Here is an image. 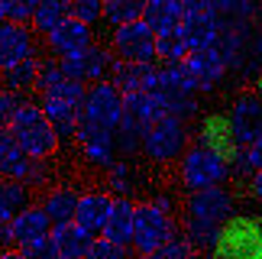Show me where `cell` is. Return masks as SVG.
Listing matches in <instances>:
<instances>
[{
  "label": "cell",
  "mask_w": 262,
  "mask_h": 259,
  "mask_svg": "<svg viewBox=\"0 0 262 259\" xmlns=\"http://www.w3.org/2000/svg\"><path fill=\"white\" fill-rule=\"evenodd\" d=\"M0 23H7V7H4V0H0Z\"/></svg>",
  "instance_id": "bcb514c9"
},
{
  "label": "cell",
  "mask_w": 262,
  "mask_h": 259,
  "mask_svg": "<svg viewBox=\"0 0 262 259\" xmlns=\"http://www.w3.org/2000/svg\"><path fill=\"white\" fill-rule=\"evenodd\" d=\"M136 185H139V175H136L133 162L117 159V162L107 168V188H110V195H114V198H133Z\"/></svg>",
  "instance_id": "4dcf8cb0"
},
{
  "label": "cell",
  "mask_w": 262,
  "mask_h": 259,
  "mask_svg": "<svg viewBox=\"0 0 262 259\" xmlns=\"http://www.w3.org/2000/svg\"><path fill=\"white\" fill-rule=\"evenodd\" d=\"M58 62H62V72L68 78L84 81V84H94V81H107L110 78L114 52H110L107 46L91 42L88 49H81V52H75V55H65V58H58Z\"/></svg>",
  "instance_id": "8fae6325"
},
{
  "label": "cell",
  "mask_w": 262,
  "mask_h": 259,
  "mask_svg": "<svg viewBox=\"0 0 262 259\" xmlns=\"http://www.w3.org/2000/svg\"><path fill=\"white\" fill-rule=\"evenodd\" d=\"M185 68L191 72V78H194V84H198L201 94L220 88V81L227 78V65H224V55L217 52V46H207V49H194V52H188Z\"/></svg>",
  "instance_id": "9a60e30c"
},
{
  "label": "cell",
  "mask_w": 262,
  "mask_h": 259,
  "mask_svg": "<svg viewBox=\"0 0 262 259\" xmlns=\"http://www.w3.org/2000/svg\"><path fill=\"white\" fill-rule=\"evenodd\" d=\"M133 221H136V201L133 198H114V207H110V217L100 236L120 246H133Z\"/></svg>",
  "instance_id": "44dd1931"
},
{
  "label": "cell",
  "mask_w": 262,
  "mask_h": 259,
  "mask_svg": "<svg viewBox=\"0 0 262 259\" xmlns=\"http://www.w3.org/2000/svg\"><path fill=\"white\" fill-rule=\"evenodd\" d=\"M181 19H185L181 0H143V23H149L156 36L181 26Z\"/></svg>",
  "instance_id": "d4e9b609"
},
{
  "label": "cell",
  "mask_w": 262,
  "mask_h": 259,
  "mask_svg": "<svg viewBox=\"0 0 262 259\" xmlns=\"http://www.w3.org/2000/svg\"><path fill=\"white\" fill-rule=\"evenodd\" d=\"M143 16V0H104V23L123 26Z\"/></svg>",
  "instance_id": "836d02e7"
},
{
  "label": "cell",
  "mask_w": 262,
  "mask_h": 259,
  "mask_svg": "<svg viewBox=\"0 0 262 259\" xmlns=\"http://www.w3.org/2000/svg\"><path fill=\"white\" fill-rule=\"evenodd\" d=\"M259 4H262V0H259Z\"/></svg>",
  "instance_id": "681fc988"
},
{
  "label": "cell",
  "mask_w": 262,
  "mask_h": 259,
  "mask_svg": "<svg viewBox=\"0 0 262 259\" xmlns=\"http://www.w3.org/2000/svg\"><path fill=\"white\" fill-rule=\"evenodd\" d=\"M26 55H36V36H33V26L29 23H0V72L10 65H16L19 58Z\"/></svg>",
  "instance_id": "2e32d148"
},
{
  "label": "cell",
  "mask_w": 262,
  "mask_h": 259,
  "mask_svg": "<svg viewBox=\"0 0 262 259\" xmlns=\"http://www.w3.org/2000/svg\"><path fill=\"white\" fill-rule=\"evenodd\" d=\"M78 195L72 185H55V188H49L46 198L39 204L46 207V214H49V221H52V227H62V224H72L75 221V211H78Z\"/></svg>",
  "instance_id": "cb8c5ba5"
},
{
  "label": "cell",
  "mask_w": 262,
  "mask_h": 259,
  "mask_svg": "<svg viewBox=\"0 0 262 259\" xmlns=\"http://www.w3.org/2000/svg\"><path fill=\"white\" fill-rule=\"evenodd\" d=\"M52 240L58 246V253L68 256V259H81L88 250H91V243L97 240V233H91L84 230L81 224H62V227H52Z\"/></svg>",
  "instance_id": "4316f807"
},
{
  "label": "cell",
  "mask_w": 262,
  "mask_h": 259,
  "mask_svg": "<svg viewBox=\"0 0 262 259\" xmlns=\"http://www.w3.org/2000/svg\"><path fill=\"white\" fill-rule=\"evenodd\" d=\"M152 72H156L152 62H123V58H114V65H110V81L123 94H133V91H146Z\"/></svg>",
  "instance_id": "603a6c76"
},
{
  "label": "cell",
  "mask_w": 262,
  "mask_h": 259,
  "mask_svg": "<svg viewBox=\"0 0 262 259\" xmlns=\"http://www.w3.org/2000/svg\"><path fill=\"white\" fill-rule=\"evenodd\" d=\"M230 123L239 146H253L262 139V94H239L230 107Z\"/></svg>",
  "instance_id": "4fadbf2b"
},
{
  "label": "cell",
  "mask_w": 262,
  "mask_h": 259,
  "mask_svg": "<svg viewBox=\"0 0 262 259\" xmlns=\"http://www.w3.org/2000/svg\"><path fill=\"white\" fill-rule=\"evenodd\" d=\"M10 230H13V243L23 246V243H33V240H39V236L52 233V221H49L42 204H29L10 221Z\"/></svg>",
  "instance_id": "d6986e66"
},
{
  "label": "cell",
  "mask_w": 262,
  "mask_h": 259,
  "mask_svg": "<svg viewBox=\"0 0 262 259\" xmlns=\"http://www.w3.org/2000/svg\"><path fill=\"white\" fill-rule=\"evenodd\" d=\"M233 175L230 162H224L217 153H210L207 146H191L185 149L181 156V185L188 191H201V188H210V185H224L227 178Z\"/></svg>",
  "instance_id": "8992f818"
},
{
  "label": "cell",
  "mask_w": 262,
  "mask_h": 259,
  "mask_svg": "<svg viewBox=\"0 0 262 259\" xmlns=\"http://www.w3.org/2000/svg\"><path fill=\"white\" fill-rule=\"evenodd\" d=\"M207 4V13L217 19L220 29H233V26H243V23H256V13H259V0H204Z\"/></svg>",
  "instance_id": "ffe728a7"
},
{
  "label": "cell",
  "mask_w": 262,
  "mask_h": 259,
  "mask_svg": "<svg viewBox=\"0 0 262 259\" xmlns=\"http://www.w3.org/2000/svg\"><path fill=\"white\" fill-rule=\"evenodd\" d=\"M81 120L117 130L120 120H123V91H120L114 81H94L84 94Z\"/></svg>",
  "instance_id": "52a82bcc"
},
{
  "label": "cell",
  "mask_w": 262,
  "mask_h": 259,
  "mask_svg": "<svg viewBox=\"0 0 262 259\" xmlns=\"http://www.w3.org/2000/svg\"><path fill=\"white\" fill-rule=\"evenodd\" d=\"M33 204V188L19 178H0V217L13 221L23 207Z\"/></svg>",
  "instance_id": "83f0119b"
},
{
  "label": "cell",
  "mask_w": 262,
  "mask_h": 259,
  "mask_svg": "<svg viewBox=\"0 0 262 259\" xmlns=\"http://www.w3.org/2000/svg\"><path fill=\"white\" fill-rule=\"evenodd\" d=\"M10 133L23 146V153L33 156V159H55V153L62 149V139H58L55 126L49 123L42 107L33 104V101H26L19 107V114L13 117V123H10Z\"/></svg>",
  "instance_id": "3957f363"
},
{
  "label": "cell",
  "mask_w": 262,
  "mask_h": 259,
  "mask_svg": "<svg viewBox=\"0 0 262 259\" xmlns=\"http://www.w3.org/2000/svg\"><path fill=\"white\" fill-rule=\"evenodd\" d=\"M49 162H52V159H33L29 168H26V175H23V182L29 188H46L49 178H52V165Z\"/></svg>",
  "instance_id": "b9f144b4"
},
{
  "label": "cell",
  "mask_w": 262,
  "mask_h": 259,
  "mask_svg": "<svg viewBox=\"0 0 262 259\" xmlns=\"http://www.w3.org/2000/svg\"><path fill=\"white\" fill-rule=\"evenodd\" d=\"M72 16V7H68V0H39L36 4V13L29 19V26L36 29V33H49V29H55L62 19Z\"/></svg>",
  "instance_id": "f546056e"
},
{
  "label": "cell",
  "mask_w": 262,
  "mask_h": 259,
  "mask_svg": "<svg viewBox=\"0 0 262 259\" xmlns=\"http://www.w3.org/2000/svg\"><path fill=\"white\" fill-rule=\"evenodd\" d=\"M114 207V195L110 191H84L78 198V211H75V224H81L84 230L100 233Z\"/></svg>",
  "instance_id": "ac0fdd59"
},
{
  "label": "cell",
  "mask_w": 262,
  "mask_h": 259,
  "mask_svg": "<svg viewBox=\"0 0 262 259\" xmlns=\"http://www.w3.org/2000/svg\"><path fill=\"white\" fill-rule=\"evenodd\" d=\"M68 7H72V16L88 26L104 19V0H68Z\"/></svg>",
  "instance_id": "8d00e7d4"
},
{
  "label": "cell",
  "mask_w": 262,
  "mask_h": 259,
  "mask_svg": "<svg viewBox=\"0 0 262 259\" xmlns=\"http://www.w3.org/2000/svg\"><path fill=\"white\" fill-rule=\"evenodd\" d=\"M249 191H253V198H256V201L262 204V168L249 175Z\"/></svg>",
  "instance_id": "ee69618b"
},
{
  "label": "cell",
  "mask_w": 262,
  "mask_h": 259,
  "mask_svg": "<svg viewBox=\"0 0 262 259\" xmlns=\"http://www.w3.org/2000/svg\"><path fill=\"white\" fill-rule=\"evenodd\" d=\"M0 259H29L23 250H13V246H10V250H0Z\"/></svg>",
  "instance_id": "f6af8a7d"
},
{
  "label": "cell",
  "mask_w": 262,
  "mask_h": 259,
  "mask_svg": "<svg viewBox=\"0 0 262 259\" xmlns=\"http://www.w3.org/2000/svg\"><path fill=\"white\" fill-rule=\"evenodd\" d=\"M39 107H42V114L49 117V123L55 126V133H58L62 143L75 139V130L81 123V107L65 101V97H55V94H39Z\"/></svg>",
  "instance_id": "e0dca14e"
},
{
  "label": "cell",
  "mask_w": 262,
  "mask_h": 259,
  "mask_svg": "<svg viewBox=\"0 0 262 259\" xmlns=\"http://www.w3.org/2000/svg\"><path fill=\"white\" fill-rule=\"evenodd\" d=\"M185 149H188V126L181 117H172V114L156 120L143 136V156L156 165L175 162V159L185 156Z\"/></svg>",
  "instance_id": "5b68a950"
},
{
  "label": "cell",
  "mask_w": 262,
  "mask_h": 259,
  "mask_svg": "<svg viewBox=\"0 0 262 259\" xmlns=\"http://www.w3.org/2000/svg\"><path fill=\"white\" fill-rule=\"evenodd\" d=\"M91 42H94V26H88V23H81V19H75V16L62 19L55 29L46 33V46H49V52L55 58L75 55V52H81V49H88Z\"/></svg>",
  "instance_id": "5bb4252c"
},
{
  "label": "cell",
  "mask_w": 262,
  "mask_h": 259,
  "mask_svg": "<svg viewBox=\"0 0 262 259\" xmlns=\"http://www.w3.org/2000/svg\"><path fill=\"white\" fill-rule=\"evenodd\" d=\"M188 39L181 33V26L175 29H165V33L156 36V58H162V62H185L188 58Z\"/></svg>",
  "instance_id": "1f68e13d"
},
{
  "label": "cell",
  "mask_w": 262,
  "mask_h": 259,
  "mask_svg": "<svg viewBox=\"0 0 262 259\" xmlns=\"http://www.w3.org/2000/svg\"><path fill=\"white\" fill-rule=\"evenodd\" d=\"M81 259H126V246L107 240V236H100V240L91 243V250H88Z\"/></svg>",
  "instance_id": "ab89813d"
},
{
  "label": "cell",
  "mask_w": 262,
  "mask_h": 259,
  "mask_svg": "<svg viewBox=\"0 0 262 259\" xmlns=\"http://www.w3.org/2000/svg\"><path fill=\"white\" fill-rule=\"evenodd\" d=\"M110 49L123 62H152L156 58V33L149 29V23H143V16L129 19L123 26H114Z\"/></svg>",
  "instance_id": "ba28073f"
},
{
  "label": "cell",
  "mask_w": 262,
  "mask_h": 259,
  "mask_svg": "<svg viewBox=\"0 0 262 259\" xmlns=\"http://www.w3.org/2000/svg\"><path fill=\"white\" fill-rule=\"evenodd\" d=\"M230 168H233L236 175H246V178L253 175V172H259V168H262V139L253 143V146L239 149V156L233 159V165H230Z\"/></svg>",
  "instance_id": "d590c367"
},
{
  "label": "cell",
  "mask_w": 262,
  "mask_h": 259,
  "mask_svg": "<svg viewBox=\"0 0 262 259\" xmlns=\"http://www.w3.org/2000/svg\"><path fill=\"white\" fill-rule=\"evenodd\" d=\"M172 236H178V227L172 214L162 211L156 201L136 204V221H133V250L139 256L156 253L159 246H165Z\"/></svg>",
  "instance_id": "277c9868"
},
{
  "label": "cell",
  "mask_w": 262,
  "mask_h": 259,
  "mask_svg": "<svg viewBox=\"0 0 262 259\" xmlns=\"http://www.w3.org/2000/svg\"><path fill=\"white\" fill-rule=\"evenodd\" d=\"M198 146H207L210 153H217L230 165H233V159L239 156V149H243L236 133H233L230 114H207L198 126Z\"/></svg>",
  "instance_id": "7c38bea8"
},
{
  "label": "cell",
  "mask_w": 262,
  "mask_h": 259,
  "mask_svg": "<svg viewBox=\"0 0 262 259\" xmlns=\"http://www.w3.org/2000/svg\"><path fill=\"white\" fill-rule=\"evenodd\" d=\"M16 250H23L29 259H58L62 256L58 246H55V240H52V233L39 236V240H33V243H23V246H16Z\"/></svg>",
  "instance_id": "60d3db41"
},
{
  "label": "cell",
  "mask_w": 262,
  "mask_h": 259,
  "mask_svg": "<svg viewBox=\"0 0 262 259\" xmlns=\"http://www.w3.org/2000/svg\"><path fill=\"white\" fill-rule=\"evenodd\" d=\"M4 78V88L7 91H16V94H29V91H36V75H39V58L36 55H26V58H19L16 65H10L0 72Z\"/></svg>",
  "instance_id": "f1b7e54d"
},
{
  "label": "cell",
  "mask_w": 262,
  "mask_h": 259,
  "mask_svg": "<svg viewBox=\"0 0 262 259\" xmlns=\"http://www.w3.org/2000/svg\"><path fill=\"white\" fill-rule=\"evenodd\" d=\"M146 259H194V246L185 236H172L165 246H159L156 253H149Z\"/></svg>",
  "instance_id": "74e56055"
},
{
  "label": "cell",
  "mask_w": 262,
  "mask_h": 259,
  "mask_svg": "<svg viewBox=\"0 0 262 259\" xmlns=\"http://www.w3.org/2000/svg\"><path fill=\"white\" fill-rule=\"evenodd\" d=\"M10 246H16L13 243V230H10V221L0 217V250H10Z\"/></svg>",
  "instance_id": "7bdbcfd3"
},
{
  "label": "cell",
  "mask_w": 262,
  "mask_h": 259,
  "mask_svg": "<svg viewBox=\"0 0 262 259\" xmlns=\"http://www.w3.org/2000/svg\"><path fill=\"white\" fill-rule=\"evenodd\" d=\"M114 136H117V149H120V156H136L139 149H143V136H146V126L133 120V117H126L123 114V120H120V126L114 130Z\"/></svg>",
  "instance_id": "d6a6232c"
},
{
  "label": "cell",
  "mask_w": 262,
  "mask_h": 259,
  "mask_svg": "<svg viewBox=\"0 0 262 259\" xmlns=\"http://www.w3.org/2000/svg\"><path fill=\"white\" fill-rule=\"evenodd\" d=\"M207 259H262V214H233L220 227Z\"/></svg>",
  "instance_id": "7a4b0ae2"
},
{
  "label": "cell",
  "mask_w": 262,
  "mask_h": 259,
  "mask_svg": "<svg viewBox=\"0 0 262 259\" xmlns=\"http://www.w3.org/2000/svg\"><path fill=\"white\" fill-rule=\"evenodd\" d=\"M181 33H185V39H188V49L194 52V49H207V46L217 42L220 26H217V19L210 16L207 7H204V10H194V13H185V19H181Z\"/></svg>",
  "instance_id": "7402d4cb"
},
{
  "label": "cell",
  "mask_w": 262,
  "mask_h": 259,
  "mask_svg": "<svg viewBox=\"0 0 262 259\" xmlns=\"http://www.w3.org/2000/svg\"><path fill=\"white\" fill-rule=\"evenodd\" d=\"M58 259H68V256H58Z\"/></svg>",
  "instance_id": "c3c4849f"
},
{
  "label": "cell",
  "mask_w": 262,
  "mask_h": 259,
  "mask_svg": "<svg viewBox=\"0 0 262 259\" xmlns=\"http://www.w3.org/2000/svg\"><path fill=\"white\" fill-rule=\"evenodd\" d=\"M233 207H236V201H233V195H230L224 185H210V188H201V191L188 195L185 217H194V221L224 227L230 217H233Z\"/></svg>",
  "instance_id": "30bf717a"
},
{
  "label": "cell",
  "mask_w": 262,
  "mask_h": 259,
  "mask_svg": "<svg viewBox=\"0 0 262 259\" xmlns=\"http://www.w3.org/2000/svg\"><path fill=\"white\" fill-rule=\"evenodd\" d=\"M256 91L262 94V72H259V78H256Z\"/></svg>",
  "instance_id": "7dc6e473"
},
{
  "label": "cell",
  "mask_w": 262,
  "mask_h": 259,
  "mask_svg": "<svg viewBox=\"0 0 262 259\" xmlns=\"http://www.w3.org/2000/svg\"><path fill=\"white\" fill-rule=\"evenodd\" d=\"M214 46L224 55L227 75H233L236 81L259 78V72H262V26L243 23L233 29H220Z\"/></svg>",
  "instance_id": "6da1fadb"
},
{
  "label": "cell",
  "mask_w": 262,
  "mask_h": 259,
  "mask_svg": "<svg viewBox=\"0 0 262 259\" xmlns=\"http://www.w3.org/2000/svg\"><path fill=\"white\" fill-rule=\"evenodd\" d=\"M29 162H33V156L23 153V146L13 139L10 126H0V178H19L23 182Z\"/></svg>",
  "instance_id": "484cf974"
},
{
  "label": "cell",
  "mask_w": 262,
  "mask_h": 259,
  "mask_svg": "<svg viewBox=\"0 0 262 259\" xmlns=\"http://www.w3.org/2000/svg\"><path fill=\"white\" fill-rule=\"evenodd\" d=\"M62 78H68L62 72V62L52 55V58H39V75H36V91L39 94H46V91H52V88L62 81Z\"/></svg>",
  "instance_id": "e575fe53"
},
{
  "label": "cell",
  "mask_w": 262,
  "mask_h": 259,
  "mask_svg": "<svg viewBox=\"0 0 262 259\" xmlns=\"http://www.w3.org/2000/svg\"><path fill=\"white\" fill-rule=\"evenodd\" d=\"M26 104V94H16V91H7L0 88V126H10L13 117L19 114V107Z\"/></svg>",
  "instance_id": "f35d334b"
},
{
  "label": "cell",
  "mask_w": 262,
  "mask_h": 259,
  "mask_svg": "<svg viewBox=\"0 0 262 259\" xmlns=\"http://www.w3.org/2000/svg\"><path fill=\"white\" fill-rule=\"evenodd\" d=\"M75 143H78V149H81L84 162L94 165V168H100V172H107V168L117 162V156H120L114 130L97 126V123H88V120L78 123V130H75Z\"/></svg>",
  "instance_id": "9c48e42d"
}]
</instances>
